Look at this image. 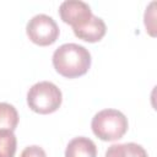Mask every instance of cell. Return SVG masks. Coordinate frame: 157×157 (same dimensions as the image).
<instances>
[{"mask_svg": "<svg viewBox=\"0 0 157 157\" xmlns=\"http://www.w3.org/2000/svg\"><path fill=\"white\" fill-rule=\"evenodd\" d=\"M65 157H97V146L88 137H74L66 146Z\"/></svg>", "mask_w": 157, "mask_h": 157, "instance_id": "52a82bcc", "label": "cell"}, {"mask_svg": "<svg viewBox=\"0 0 157 157\" xmlns=\"http://www.w3.org/2000/svg\"><path fill=\"white\" fill-rule=\"evenodd\" d=\"M18 124V113L16 108L10 104L1 102L0 103V131H15Z\"/></svg>", "mask_w": 157, "mask_h": 157, "instance_id": "9c48e42d", "label": "cell"}, {"mask_svg": "<svg viewBox=\"0 0 157 157\" xmlns=\"http://www.w3.org/2000/svg\"><path fill=\"white\" fill-rule=\"evenodd\" d=\"M72 31L78 39H82L88 43H96L105 36L107 26L102 18L92 15L88 21L76 28H72Z\"/></svg>", "mask_w": 157, "mask_h": 157, "instance_id": "8992f818", "label": "cell"}, {"mask_svg": "<svg viewBox=\"0 0 157 157\" xmlns=\"http://www.w3.org/2000/svg\"><path fill=\"white\" fill-rule=\"evenodd\" d=\"M17 140L13 131H0V157H15Z\"/></svg>", "mask_w": 157, "mask_h": 157, "instance_id": "30bf717a", "label": "cell"}, {"mask_svg": "<svg viewBox=\"0 0 157 157\" xmlns=\"http://www.w3.org/2000/svg\"><path fill=\"white\" fill-rule=\"evenodd\" d=\"M93 134L102 141H115L121 139L128 131V118L117 109H103L98 112L91 121Z\"/></svg>", "mask_w": 157, "mask_h": 157, "instance_id": "7a4b0ae2", "label": "cell"}, {"mask_svg": "<svg viewBox=\"0 0 157 157\" xmlns=\"http://www.w3.org/2000/svg\"><path fill=\"white\" fill-rule=\"evenodd\" d=\"M26 33L32 43L40 47H47L56 42L59 37V27L53 17L39 13L28 21Z\"/></svg>", "mask_w": 157, "mask_h": 157, "instance_id": "277c9868", "label": "cell"}, {"mask_svg": "<svg viewBox=\"0 0 157 157\" xmlns=\"http://www.w3.org/2000/svg\"><path fill=\"white\" fill-rule=\"evenodd\" d=\"M63 94L56 85L49 81L34 83L27 92L28 107L38 114H50L61 105Z\"/></svg>", "mask_w": 157, "mask_h": 157, "instance_id": "3957f363", "label": "cell"}, {"mask_svg": "<svg viewBox=\"0 0 157 157\" xmlns=\"http://www.w3.org/2000/svg\"><path fill=\"white\" fill-rule=\"evenodd\" d=\"M53 66L59 75L66 78H76L83 76L90 70L91 54L83 45L65 43L55 49Z\"/></svg>", "mask_w": 157, "mask_h": 157, "instance_id": "6da1fadb", "label": "cell"}, {"mask_svg": "<svg viewBox=\"0 0 157 157\" xmlns=\"http://www.w3.org/2000/svg\"><path fill=\"white\" fill-rule=\"evenodd\" d=\"M104 157H148V155L141 145L135 142H126L109 146Z\"/></svg>", "mask_w": 157, "mask_h": 157, "instance_id": "ba28073f", "label": "cell"}, {"mask_svg": "<svg viewBox=\"0 0 157 157\" xmlns=\"http://www.w3.org/2000/svg\"><path fill=\"white\" fill-rule=\"evenodd\" d=\"M20 157H47V153H45V151L40 146L32 145V146L26 147L21 152Z\"/></svg>", "mask_w": 157, "mask_h": 157, "instance_id": "8fae6325", "label": "cell"}, {"mask_svg": "<svg viewBox=\"0 0 157 157\" xmlns=\"http://www.w3.org/2000/svg\"><path fill=\"white\" fill-rule=\"evenodd\" d=\"M59 15L63 22L76 28L88 21L93 13L88 4L80 0H67L60 5Z\"/></svg>", "mask_w": 157, "mask_h": 157, "instance_id": "5b68a950", "label": "cell"}]
</instances>
